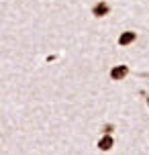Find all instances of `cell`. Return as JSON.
Segmentation results:
<instances>
[{"label":"cell","instance_id":"cell-5","mask_svg":"<svg viewBox=\"0 0 149 155\" xmlns=\"http://www.w3.org/2000/svg\"><path fill=\"white\" fill-rule=\"evenodd\" d=\"M147 104H149V98H147Z\"/></svg>","mask_w":149,"mask_h":155},{"label":"cell","instance_id":"cell-3","mask_svg":"<svg viewBox=\"0 0 149 155\" xmlns=\"http://www.w3.org/2000/svg\"><path fill=\"white\" fill-rule=\"evenodd\" d=\"M108 10H110V6L106 4V2H98V4L92 8L94 16H104V15H108Z\"/></svg>","mask_w":149,"mask_h":155},{"label":"cell","instance_id":"cell-1","mask_svg":"<svg viewBox=\"0 0 149 155\" xmlns=\"http://www.w3.org/2000/svg\"><path fill=\"white\" fill-rule=\"evenodd\" d=\"M127 74H129V68H127V65H114V68L110 70V78H112V80H123Z\"/></svg>","mask_w":149,"mask_h":155},{"label":"cell","instance_id":"cell-2","mask_svg":"<svg viewBox=\"0 0 149 155\" xmlns=\"http://www.w3.org/2000/svg\"><path fill=\"white\" fill-rule=\"evenodd\" d=\"M135 39H137V33L127 31V33H123V35L118 37V45H129V43H133Z\"/></svg>","mask_w":149,"mask_h":155},{"label":"cell","instance_id":"cell-4","mask_svg":"<svg viewBox=\"0 0 149 155\" xmlns=\"http://www.w3.org/2000/svg\"><path fill=\"white\" fill-rule=\"evenodd\" d=\"M98 149H102V151H108V149H112V139H110L108 135H104V137L98 141Z\"/></svg>","mask_w":149,"mask_h":155}]
</instances>
